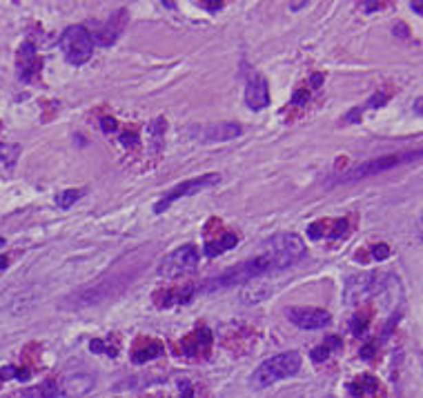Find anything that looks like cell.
Returning a JSON list of instances; mask_svg holds the SVG:
<instances>
[{
  "label": "cell",
  "mask_w": 423,
  "mask_h": 398,
  "mask_svg": "<svg viewBox=\"0 0 423 398\" xmlns=\"http://www.w3.org/2000/svg\"><path fill=\"white\" fill-rule=\"evenodd\" d=\"M301 370V356L299 352H281L272 358H267L261 365L256 367L252 378H249V385L254 390H265L283 378L296 376V372Z\"/></svg>",
  "instance_id": "obj_1"
},
{
  "label": "cell",
  "mask_w": 423,
  "mask_h": 398,
  "mask_svg": "<svg viewBox=\"0 0 423 398\" xmlns=\"http://www.w3.org/2000/svg\"><path fill=\"white\" fill-rule=\"evenodd\" d=\"M423 158V147L421 149H412V151H401V154H388V156H377L372 160H365L357 167L348 169L341 176H336L332 182L334 185H339V182H357V180H363L368 176H377V174H383L388 169H394V167H401V165H408V163H415Z\"/></svg>",
  "instance_id": "obj_2"
},
{
  "label": "cell",
  "mask_w": 423,
  "mask_h": 398,
  "mask_svg": "<svg viewBox=\"0 0 423 398\" xmlns=\"http://www.w3.org/2000/svg\"><path fill=\"white\" fill-rule=\"evenodd\" d=\"M261 254H265L272 260L274 269H285L294 265L305 254V245L301 236L290 234V231H281V234H276L263 242Z\"/></svg>",
  "instance_id": "obj_3"
},
{
  "label": "cell",
  "mask_w": 423,
  "mask_h": 398,
  "mask_svg": "<svg viewBox=\"0 0 423 398\" xmlns=\"http://www.w3.org/2000/svg\"><path fill=\"white\" fill-rule=\"evenodd\" d=\"M61 50L65 54L67 63L74 65V67H81L92 58L94 41H92V36L87 34V29H85V27L72 25V27H67L63 32V36H61Z\"/></svg>",
  "instance_id": "obj_4"
},
{
  "label": "cell",
  "mask_w": 423,
  "mask_h": 398,
  "mask_svg": "<svg viewBox=\"0 0 423 398\" xmlns=\"http://www.w3.org/2000/svg\"><path fill=\"white\" fill-rule=\"evenodd\" d=\"M196 265H198V251L194 249V245H183L163 258L156 271L161 278L174 280V278L192 274V271L196 269Z\"/></svg>",
  "instance_id": "obj_5"
},
{
  "label": "cell",
  "mask_w": 423,
  "mask_h": 398,
  "mask_svg": "<svg viewBox=\"0 0 423 398\" xmlns=\"http://www.w3.org/2000/svg\"><path fill=\"white\" fill-rule=\"evenodd\" d=\"M220 182V174L218 171H212V174H203V176H196V178H192V180H185V182H180V185L176 187H172L165 196H163L156 205H154V211L156 213H163L165 209H169L172 202H176L178 198H185V196H194V193L198 191H205L209 187H214Z\"/></svg>",
  "instance_id": "obj_6"
},
{
  "label": "cell",
  "mask_w": 423,
  "mask_h": 398,
  "mask_svg": "<svg viewBox=\"0 0 423 398\" xmlns=\"http://www.w3.org/2000/svg\"><path fill=\"white\" fill-rule=\"evenodd\" d=\"M388 276L381 274V271H370V274H361V276H352L345 285V300L348 303H359V300L368 298V296H377L383 292L388 285Z\"/></svg>",
  "instance_id": "obj_7"
},
{
  "label": "cell",
  "mask_w": 423,
  "mask_h": 398,
  "mask_svg": "<svg viewBox=\"0 0 423 398\" xmlns=\"http://www.w3.org/2000/svg\"><path fill=\"white\" fill-rule=\"evenodd\" d=\"M287 320L301 329H323L330 325L332 316L319 307H290L287 309Z\"/></svg>",
  "instance_id": "obj_8"
},
{
  "label": "cell",
  "mask_w": 423,
  "mask_h": 398,
  "mask_svg": "<svg viewBox=\"0 0 423 398\" xmlns=\"http://www.w3.org/2000/svg\"><path fill=\"white\" fill-rule=\"evenodd\" d=\"M127 21H130L127 9H118V12H114V14L110 16V21L105 23V25L99 29V32L92 36L94 45L112 47L114 43L118 41V36L123 34V29H125V25H127Z\"/></svg>",
  "instance_id": "obj_9"
},
{
  "label": "cell",
  "mask_w": 423,
  "mask_h": 398,
  "mask_svg": "<svg viewBox=\"0 0 423 398\" xmlns=\"http://www.w3.org/2000/svg\"><path fill=\"white\" fill-rule=\"evenodd\" d=\"M245 103L249 109H263L270 103V90H267V83L263 76L258 74H252L247 78V85H245Z\"/></svg>",
  "instance_id": "obj_10"
},
{
  "label": "cell",
  "mask_w": 423,
  "mask_h": 398,
  "mask_svg": "<svg viewBox=\"0 0 423 398\" xmlns=\"http://www.w3.org/2000/svg\"><path fill=\"white\" fill-rule=\"evenodd\" d=\"M350 231L348 218H334V220H319L307 227L310 238H343Z\"/></svg>",
  "instance_id": "obj_11"
},
{
  "label": "cell",
  "mask_w": 423,
  "mask_h": 398,
  "mask_svg": "<svg viewBox=\"0 0 423 398\" xmlns=\"http://www.w3.org/2000/svg\"><path fill=\"white\" fill-rule=\"evenodd\" d=\"M41 58L36 54V47L32 43H23L21 50H18V76L30 83L36 78V74L41 72Z\"/></svg>",
  "instance_id": "obj_12"
},
{
  "label": "cell",
  "mask_w": 423,
  "mask_h": 398,
  "mask_svg": "<svg viewBox=\"0 0 423 398\" xmlns=\"http://www.w3.org/2000/svg\"><path fill=\"white\" fill-rule=\"evenodd\" d=\"M243 134V127L238 123H214L207 125V127L198 129V138L200 140H209V143H220V140H232L238 138Z\"/></svg>",
  "instance_id": "obj_13"
},
{
  "label": "cell",
  "mask_w": 423,
  "mask_h": 398,
  "mask_svg": "<svg viewBox=\"0 0 423 398\" xmlns=\"http://www.w3.org/2000/svg\"><path fill=\"white\" fill-rule=\"evenodd\" d=\"M209 345H212V334L203 327H198L196 332H192L187 338H183L180 343L185 356H203L209 352Z\"/></svg>",
  "instance_id": "obj_14"
},
{
  "label": "cell",
  "mask_w": 423,
  "mask_h": 398,
  "mask_svg": "<svg viewBox=\"0 0 423 398\" xmlns=\"http://www.w3.org/2000/svg\"><path fill=\"white\" fill-rule=\"evenodd\" d=\"M163 352V345L154 338H138L134 343V354H132V361L134 363H147L152 358H156Z\"/></svg>",
  "instance_id": "obj_15"
},
{
  "label": "cell",
  "mask_w": 423,
  "mask_h": 398,
  "mask_svg": "<svg viewBox=\"0 0 423 398\" xmlns=\"http://www.w3.org/2000/svg\"><path fill=\"white\" fill-rule=\"evenodd\" d=\"M348 390L354 398H363V396H370V394H377L379 390V381L370 374H363L359 378H354V381L348 385Z\"/></svg>",
  "instance_id": "obj_16"
},
{
  "label": "cell",
  "mask_w": 423,
  "mask_h": 398,
  "mask_svg": "<svg viewBox=\"0 0 423 398\" xmlns=\"http://www.w3.org/2000/svg\"><path fill=\"white\" fill-rule=\"evenodd\" d=\"M94 385V378L90 374H74L65 381V394L67 396H83L90 392V387Z\"/></svg>",
  "instance_id": "obj_17"
},
{
  "label": "cell",
  "mask_w": 423,
  "mask_h": 398,
  "mask_svg": "<svg viewBox=\"0 0 423 398\" xmlns=\"http://www.w3.org/2000/svg\"><path fill=\"white\" fill-rule=\"evenodd\" d=\"M234 245H238V236L232 234V231H227V234H223L218 240H209L207 245H205V254L212 258V256H218V254H223V251L227 249H232Z\"/></svg>",
  "instance_id": "obj_18"
},
{
  "label": "cell",
  "mask_w": 423,
  "mask_h": 398,
  "mask_svg": "<svg viewBox=\"0 0 423 398\" xmlns=\"http://www.w3.org/2000/svg\"><path fill=\"white\" fill-rule=\"evenodd\" d=\"M339 347H341V338H339V336H328V338L323 341V345H319V347L312 349V361H314V363H323L325 358L332 354V349H339Z\"/></svg>",
  "instance_id": "obj_19"
},
{
  "label": "cell",
  "mask_w": 423,
  "mask_h": 398,
  "mask_svg": "<svg viewBox=\"0 0 423 398\" xmlns=\"http://www.w3.org/2000/svg\"><path fill=\"white\" fill-rule=\"evenodd\" d=\"M81 196H83L81 189H65V191L59 193V196H56V205H59L61 209H70Z\"/></svg>",
  "instance_id": "obj_20"
},
{
  "label": "cell",
  "mask_w": 423,
  "mask_h": 398,
  "mask_svg": "<svg viewBox=\"0 0 423 398\" xmlns=\"http://www.w3.org/2000/svg\"><path fill=\"white\" fill-rule=\"evenodd\" d=\"M270 292H272L270 285H263V287H256V289H247L245 300H247V303H258V300H265L267 296H270Z\"/></svg>",
  "instance_id": "obj_21"
},
{
  "label": "cell",
  "mask_w": 423,
  "mask_h": 398,
  "mask_svg": "<svg viewBox=\"0 0 423 398\" xmlns=\"http://www.w3.org/2000/svg\"><path fill=\"white\" fill-rule=\"evenodd\" d=\"M90 347H92V352H96V354H107V356H116V352H118L116 347L107 345L105 341H92Z\"/></svg>",
  "instance_id": "obj_22"
},
{
  "label": "cell",
  "mask_w": 423,
  "mask_h": 398,
  "mask_svg": "<svg viewBox=\"0 0 423 398\" xmlns=\"http://www.w3.org/2000/svg\"><path fill=\"white\" fill-rule=\"evenodd\" d=\"M368 316L365 314H359L357 318L352 320V332H354V336H363L365 334V329H368Z\"/></svg>",
  "instance_id": "obj_23"
},
{
  "label": "cell",
  "mask_w": 423,
  "mask_h": 398,
  "mask_svg": "<svg viewBox=\"0 0 423 398\" xmlns=\"http://www.w3.org/2000/svg\"><path fill=\"white\" fill-rule=\"evenodd\" d=\"M390 256V247L386 245V242H379V245L372 247V258L374 260H386Z\"/></svg>",
  "instance_id": "obj_24"
},
{
  "label": "cell",
  "mask_w": 423,
  "mask_h": 398,
  "mask_svg": "<svg viewBox=\"0 0 423 398\" xmlns=\"http://www.w3.org/2000/svg\"><path fill=\"white\" fill-rule=\"evenodd\" d=\"M101 127H103V132H114V129H118V121H114V118H103L101 121Z\"/></svg>",
  "instance_id": "obj_25"
},
{
  "label": "cell",
  "mask_w": 423,
  "mask_h": 398,
  "mask_svg": "<svg viewBox=\"0 0 423 398\" xmlns=\"http://www.w3.org/2000/svg\"><path fill=\"white\" fill-rule=\"evenodd\" d=\"M121 143H123V145H136V143H138V136L134 134V132H125L123 138H121Z\"/></svg>",
  "instance_id": "obj_26"
},
{
  "label": "cell",
  "mask_w": 423,
  "mask_h": 398,
  "mask_svg": "<svg viewBox=\"0 0 423 398\" xmlns=\"http://www.w3.org/2000/svg\"><path fill=\"white\" fill-rule=\"evenodd\" d=\"M203 9H207V12H220L223 9V3H198Z\"/></svg>",
  "instance_id": "obj_27"
},
{
  "label": "cell",
  "mask_w": 423,
  "mask_h": 398,
  "mask_svg": "<svg viewBox=\"0 0 423 398\" xmlns=\"http://www.w3.org/2000/svg\"><path fill=\"white\" fill-rule=\"evenodd\" d=\"M412 109H415L417 116H421V118H423V96H419V98L412 103Z\"/></svg>",
  "instance_id": "obj_28"
},
{
  "label": "cell",
  "mask_w": 423,
  "mask_h": 398,
  "mask_svg": "<svg viewBox=\"0 0 423 398\" xmlns=\"http://www.w3.org/2000/svg\"><path fill=\"white\" fill-rule=\"evenodd\" d=\"M307 96H310V94H307V92L303 90V92H299V94H294V98H292V103H294V105H301L303 101H307Z\"/></svg>",
  "instance_id": "obj_29"
},
{
  "label": "cell",
  "mask_w": 423,
  "mask_h": 398,
  "mask_svg": "<svg viewBox=\"0 0 423 398\" xmlns=\"http://www.w3.org/2000/svg\"><path fill=\"white\" fill-rule=\"evenodd\" d=\"M363 7H365V12H377V9L386 7V5H383V3H365Z\"/></svg>",
  "instance_id": "obj_30"
},
{
  "label": "cell",
  "mask_w": 423,
  "mask_h": 398,
  "mask_svg": "<svg viewBox=\"0 0 423 398\" xmlns=\"http://www.w3.org/2000/svg\"><path fill=\"white\" fill-rule=\"evenodd\" d=\"M372 354H374V345H365V347L361 349V356H363V358H372Z\"/></svg>",
  "instance_id": "obj_31"
},
{
  "label": "cell",
  "mask_w": 423,
  "mask_h": 398,
  "mask_svg": "<svg viewBox=\"0 0 423 398\" xmlns=\"http://www.w3.org/2000/svg\"><path fill=\"white\" fill-rule=\"evenodd\" d=\"M412 9H417V12L423 14V3H412Z\"/></svg>",
  "instance_id": "obj_32"
},
{
  "label": "cell",
  "mask_w": 423,
  "mask_h": 398,
  "mask_svg": "<svg viewBox=\"0 0 423 398\" xmlns=\"http://www.w3.org/2000/svg\"><path fill=\"white\" fill-rule=\"evenodd\" d=\"M305 7V3H290V9H301Z\"/></svg>",
  "instance_id": "obj_33"
},
{
  "label": "cell",
  "mask_w": 423,
  "mask_h": 398,
  "mask_svg": "<svg viewBox=\"0 0 423 398\" xmlns=\"http://www.w3.org/2000/svg\"><path fill=\"white\" fill-rule=\"evenodd\" d=\"M5 267H7V258L0 256V269H5Z\"/></svg>",
  "instance_id": "obj_34"
},
{
  "label": "cell",
  "mask_w": 423,
  "mask_h": 398,
  "mask_svg": "<svg viewBox=\"0 0 423 398\" xmlns=\"http://www.w3.org/2000/svg\"><path fill=\"white\" fill-rule=\"evenodd\" d=\"M3 245H5V240H3V238H0V247H3Z\"/></svg>",
  "instance_id": "obj_35"
},
{
  "label": "cell",
  "mask_w": 423,
  "mask_h": 398,
  "mask_svg": "<svg viewBox=\"0 0 423 398\" xmlns=\"http://www.w3.org/2000/svg\"><path fill=\"white\" fill-rule=\"evenodd\" d=\"M325 398H334V396H325Z\"/></svg>",
  "instance_id": "obj_36"
},
{
  "label": "cell",
  "mask_w": 423,
  "mask_h": 398,
  "mask_svg": "<svg viewBox=\"0 0 423 398\" xmlns=\"http://www.w3.org/2000/svg\"><path fill=\"white\" fill-rule=\"evenodd\" d=\"M421 361H423V358H421Z\"/></svg>",
  "instance_id": "obj_37"
}]
</instances>
